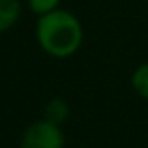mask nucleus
Returning a JSON list of instances; mask_svg holds the SVG:
<instances>
[{"label": "nucleus", "instance_id": "nucleus-5", "mask_svg": "<svg viewBox=\"0 0 148 148\" xmlns=\"http://www.w3.org/2000/svg\"><path fill=\"white\" fill-rule=\"evenodd\" d=\"M131 86L136 91V94L148 101V63L139 64L131 77Z\"/></svg>", "mask_w": 148, "mask_h": 148}, {"label": "nucleus", "instance_id": "nucleus-3", "mask_svg": "<svg viewBox=\"0 0 148 148\" xmlns=\"http://www.w3.org/2000/svg\"><path fill=\"white\" fill-rule=\"evenodd\" d=\"M21 18L19 0H0V33L9 32Z\"/></svg>", "mask_w": 148, "mask_h": 148}, {"label": "nucleus", "instance_id": "nucleus-6", "mask_svg": "<svg viewBox=\"0 0 148 148\" xmlns=\"http://www.w3.org/2000/svg\"><path fill=\"white\" fill-rule=\"evenodd\" d=\"M26 2H28L30 11H32L35 16H44V14H47V12L56 11L61 0H26Z\"/></svg>", "mask_w": 148, "mask_h": 148}, {"label": "nucleus", "instance_id": "nucleus-4", "mask_svg": "<svg viewBox=\"0 0 148 148\" xmlns=\"http://www.w3.org/2000/svg\"><path fill=\"white\" fill-rule=\"evenodd\" d=\"M68 117H70V106L64 99L52 98L51 101L45 103V106H44V119L45 120L61 125Z\"/></svg>", "mask_w": 148, "mask_h": 148}, {"label": "nucleus", "instance_id": "nucleus-2", "mask_svg": "<svg viewBox=\"0 0 148 148\" xmlns=\"http://www.w3.org/2000/svg\"><path fill=\"white\" fill-rule=\"evenodd\" d=\"M19 148H64L61 125L45 119L32 122L21 136Z\"/></svg>", "mask_w": 148, "mask_h": 148}, {"label": "nucleus", "instance_id": "nucleus-1", "mask_svg": "<svg viewBox=\"0 0 148 148\" xmlns=\"http://www.w3.org/2000/svg\"><path fill=\"white\" fill-rule=\"evenodd\" d=\"M35 37L40 49L56 59L73 56L84 42V28L79 18L64 9L38 16Z\"/></svg>", "mask_w": 148, "mask_h": 148}]
</instances>
